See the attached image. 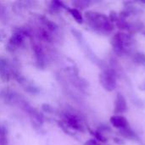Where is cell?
Listing matches in <instances>:
<instances>
[{"instance_id":"obj_1","label":"cell","mask_w":145,"mask_h":145,"mask_svg":"<svg viewBox=\"0 0 145 145\" xmlns=\"http://www.w3.org/2000/svg\"><path fill=\"white\" fill-rule=\"evenodd\" d=\"M31 36V31L29 29H25L23 27L16 28L14 32L12 33L11 37H9L7 44H6V49L9 53H14L19 48H20L26 37Z\"/></svg>"},{"instance_id":"obj_2","label":"cell","mask_w":145,"mask_h":145,"mask_svg":"<svg viewBox=\"0 0 145 145\" xmlns=\"http://www.w3.org/2000/svg\"><path fill=\"white\" fill-rule=\"evenodd\" d=\"M85 19L87 20L89 25L94 29L109 30V21L103 14L90 11L85 14Z\"/></svg>"},{"instance_id":"obj_3","label":"cell","mask_w":145,"mask_h":145,"mask_svg":"<svg viewBox=\"0 0 145 145\" xmlns=\"http://www.w3.org/2000/svg\"><path fill=\"white\" fill-rule=\"evenodd\" d=\"M61 118L63 123L66 127L71 128L72 130L81 131L82 129V123L80 118L78 117V116H76V114L70 111H65L62 114Z\"/></svg>"},{"instance_id":"obj_4","label":"cell","mask_w":145,"mask_h":145,"mask_svg":"<svg viewBox=\"0 0 145 145\" xmlns=\"http://www.w3.org/2000/svg\"><path fill=\"white\" fill-rule=\"evenodd\" d=\"M14 74L15 71L8 61L3 57H0V79L8 82L14 77Z\"/></svg>"},{"instance_id":"obj_5","label":"cell","mask_w":145,"mask_h":145,"mask_svg":"<svg viewBox=\"0 0 145 145\" xmlns=\"http://www.w3.org/2000/svg\"><path fill=\"white\" fill-rule=\"evenodd\" d=\"M33 51H34L35 58L38 65L40 67H45L48 65V57L44 48L39 42H36L33 45Z\"/></svg>"},{"instance_id":"obj_6","label":"cell","mask_w":145,"mask_h":145,"mask_svg":"<svg viewBox=\"0 0 145 145\" xmlns=\"http://www.w3.org/2000/svg\"><path fill=\"white\" fill-rule=\"evenodd\" d=\"M100 81L103 87L108 90H113L116 87V77L111 71H105L100 76Z\"/></svg>"},{"instance_id":"obj_7","label":"cell","mask_w":145,"mask_h":145,"mask_svg":"<svg viewBox=\"0 0 145 145\" xmlns=\"http://www.w3.org/2000/svg\"><path fill=\"white\" fill-rule=\"evenodd\" d=\"M110 121H111V124L116 128L125 129L128 127L127 120L121 116H115L111 117Z\"/></svg>"},{"instance_id":"obj_8","label":"cell","mask_w":145,"mask_h":145,"mask_svg":"<svg viewBox=\"0 0 145 145\" xmlns=\"http://www.w3.org/2000/svg\"><path fill=\"white\" fill-rule=\"evenodd\" d=\"M127 110V103L122 95H118L116 100V112H124Z\"/></svg>"},{"instance_id":"obj_9","label":"cell","mask_w":145,"mask_h":145,"mask_svg":"<svg viewBox=\"0 0 145 145\" xmlns=\"http://www.w3.org/2000/svg\"><path fill=\"white\" fill-rule=\"evenodd\" d=\"M65 8L67 9V11L71 14V15L76 20V22L78 23H82L83 22V17L82 15V14L80 13V11L75 8H66V6H65Z\"/></svg>"},{"instance_id":"obj_10","label":"cell","mask_w":145,"mask_h":145,"mask_svg":"<svg viewBox=\"0 0 145 145\" xmlns=\"http://www.w3.org/2000/svg\"><path fill=\"white\" fill-rule=\"evenodd\" d=\"M8 140H7V133L5 128L0 127V144L7 145Z\"/></svg>"},{"instance_id":"obj_11","label":"cell","mask_w":145,"mask_h":145,"mask_svg":"<svg viewBox=\"0 0 145 145\" xmlns=\"http://www.w3.org/2000/svg\"><path fill=\"white\" fill-rule=\"evenodd\" d=\"M0 11H1V9H0Z\"/></svg>"}]
</instances>
